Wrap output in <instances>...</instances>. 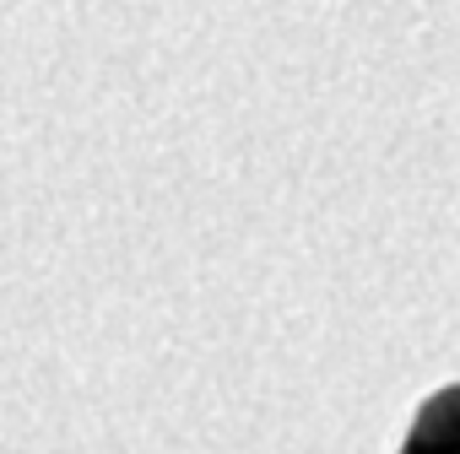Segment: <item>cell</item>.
Here are the masks:
<instances>
[{"label":"cell","mask_w":460,"mask_h":454,"mask_svg":"<svg viewBox=\"0 0 460 454\" xmlns=\"http://www.w3.org/2000/svg\"><path fill=\"white\" fill-rule=\"evenodd\" d=\"M406 454H460V384L428 395V406L406 427Z\"/></svg>","instance_id":"1"}]
</instances>
